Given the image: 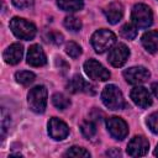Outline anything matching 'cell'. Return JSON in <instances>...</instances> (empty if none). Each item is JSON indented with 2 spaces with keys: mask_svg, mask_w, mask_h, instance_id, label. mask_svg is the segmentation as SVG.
I'll return each instance as SVG.
<instances>
[{
  "mask_svg": "<svg viewBox=\"0 0 158 158\" xmlns=\"http://www.w3.org/2000/svg\"><path fill=\"white\" fill-rule=\"evenodd\" d=\"M149 148V143L143 136H135L127 144V154L131 157L146 156Z\"/></svg>",
  "mask_w": 158,
  "mask_h": 158,
  "instance_id": "30bf717a",
  "label": "cell"
},
{
  "mask_svg": "<svg viewBox=\"0 0 158 158\" xmlns=\"http://www.w3.org/2000/svg\"><path fill=\"white\" fill-rule=\"evenodd\" d=\"M27 102L30 109L36 114H42L47 106V89L43 85L32 88L27 95Z\"/></svg>",
  "mask_w": 158,
  "mask_h": 158,
  "instance_id": "277c9868",
  "label": "cell"
},
{
  "mask_svg": "<svg viewBox=\"0 0 158 158\" xmlns=\"http://www.w3.org/2000/svg\"><path fill=\"white\" fill-rule=\"evenodd\" d=\"M57 5L63 11L74 12V11H79L83 9L84 1L83 0H57Z\"/></svg>",
  "mask_w": 158,
  "mask_h": 158,
  "instance_id": "ac0fdd59",
  "label": "cell"
},
{
  "mask_svg": "<svg viewBox=\"0 0 158 158\" xmlns=\"http://www.w3.org/2000/svg\"><path fill=\"white\" fill-rule=\"evenodd\" d=\"M48 133L53 139L62 141L69 135V128L64 121L57 117H52L48 122Z\"/></svg>",
  "mask_w": 158,
  "mask_h": 158,
  "instance_id": "8fae6325",
  "label": "cell"
},
{
  "mask_svg": "<svg viewBox=\"0 0 158 158\" xmlns=\"http://www.w3.org/2000/svg\"><path fill=\"white\" fill-rule=\"evenodd\" d=\"M27 63L32 67H42L47 63V57L38 44H32L27 52Z\"/></svg>",
  "mask_w": 158,
  "mask_h": 158,
  "instance_id": "5bb4252c",
  "label": "cell"
},
{
  "mask_svg": "<svg viewBox=\"0 0 158 158\" xmlns=\"http://www.w3.org/2000/svg\"><path fill=\"white\" fill-rule=\"evenodd\" d=\"M67 90L69 93H73V94L80 93V91H83V93H90V94H94L95 93L94 86L91 84H89L88 81H85L83 79V77H80L78 74L74 75L69 80V83L67 84Z\"/></svg>",
  "mask_w": 158,
  "mask_h": 158,
  "instance_id": "4fadbf2b",
  "label": "cell"
},
{
  "mask_svg": "<svg viewBox=\"0 0 158 158\" xmlns=\"http://www.w3.org/2000/svg\"><path fill=\"white\" fill-rule=\"evenodd\" d=\"M11 2L17 7V9H27L32 6L33 0H11Z\"/></svg>",
  "mask_w": 158,
  "mask_h": 158,
  "instance_id": "f1b7e54d",
  "label": "cell"
},
{
  "mask_svg": "<svg viewBox=\"0 0 158 158\" xmlns=\"http://www.w3.org/2000/svg\"><path fill=\"white\" fill-rule=\"evenodd\" d=\"M84 70L86 73V75L90 79L94 80H100V81H105L107 79H110V72L98 60L95 59H89L84 63Z\"/></svg>",
  "mask_w": 158,
  "mask_h": 158,
  "instance_id": "8992f818",
  "label": "cell"
},
{
  "mask_svg": "<svg viewBox=\"0 0 158 158\" xmlns=\"http://www.w3.org/2000/svg\"><path fill=\"white\" fill-rule=\"evenodd\" d=\"M152 91H153L154 96L158 99V83H153L152 84Z\"/></svg>",
  "mask_w": 158,
  "mask_h": 158,
  "instance_id": "f546056e",
  "label": "cell"
},
{
  "mask_svg": "<svg viewBox=\"0 0 158 158\" xmlns=\"http://www.w3.org/2000/svg\"><path fill=\"white\" fill-rule=\"evenodd\" d=\"M65 53L72 58H78L81 54V47L75 42H69L65 46Z\"/></svg>",
  "mask_w": 158,
  "mask_h": 158,
  "instance_id": "d4e9b609",
  "label": "cell"
},
{
  "mask_svg": "<svg viewBox=\"0 0 158 158\" xmlns=\"http://www.w3.org/2000/svg\"><path fill=\"white\" fill-rule=\"evenodd\" d=\"M128 56H130V49L127 48V46L123 43H118L115 47H111L107 59L111 65L118 68L126 63V60L128 59Z\"/></svg>",
  "mask_w": 158,
  "mask_h": 158,
  "instance_id": "9c48e42d",
  "label": "cell"
},
{
  "mask_svg": "<svg viewBox=\"0 0 158 158\" xmlns=\"http://www.w3.org/2000/svg\"><path fill=\"white\" fill-rule=\"evenodd\" d=\"M22 54H23V47L20 43H12L5 49L2 57L7 64H17L22 59Z\"/></svg>",
  "mask_w": 158,
  "mask_h": 158,
  "instance_id": "2e32d148",
  "label": "cell"
},
{
  "mask_svg": "<svg viewBox=\"0 0 158 158\" xmlns=\"http://www.w3.org/2000/svg\"><path fill=\"white\" fill-rule=\"evenodd\" d=\"M120 35L123 38L130 41V40H133L137 36V30L132 23H125L120 30Z\"/></svg>",
  "mask_w": 158,
  "mask_h": 158,
  "instance_id": "603a6c76",
  "label": "cell"
},
{
  "mask_svg": "<svg viewBox=\"0 0 158 158\" xmlns=\"http://www.w3.org/2000/svg\"><path fill=\"white\" fill-rule=\"evenodd\" d=\"M130 96L132 101L141 109H147L148 106L152 105V98L149 91L144 86H136L131 90Z\"/></svg>",
  "mask_w": 158,
  "mask_h": 158,
  "instance_id": "7c38bea8",
  "label": "cell"
},
{
  "mask_svg": "<svg viewBox=\"0 0 158 158\" xmlns=\"http://www.w3.org/2000/svg\"><path fill=\"white\" fill-rule=\"evenodd\" d=\"M65 156L67 157H90V153L83 147L73 146L65 152Z\"/></svg>",
  "mask_w": 158,
  "mask_h": 158,
  "instance_id": "cb8c5ba5",
  "label": "cell"
},
{
  "mask_svg": "<svg viewBox=\"0 0 158 158\" xmlns=\"http://www.w3.org/2000/svg\"><path fill=\"white\" fill-rule=\"evenodd\" d=\"M101 100L104 105L110 110H122L126 107V101L121 90L114 84L106 85L104 88L101 93Z\"/></svg>",
  "mask_w": 158,
  "mask_h": 158,
  "instance_id": "6da1fadb",
  "label": "cell"
},
{
  "mask_svg": "<svg viewBox=\"0 0 158 158\" xmlns=\"http://www.w3.org/2000/svg\"><path fill=\"white\" fill-rule=\"evenodd\" d=\"M147 125L149 127V130L153 132V133H157L158 135V111L151 114L147 118Z\"/></svg>",
  "mask_w": 158,
  "mask_h": 158,
  "instance_id": "4316f807",
  "label": "cell"
},
{
  "mask_svg": "<svg viewBox=\"0 0 158 158\" xmlns=\"http://www.w3.org/2000/svg\"><path fill=\"white\" fill-rule=\"evenodd\" d=\"M80 131L86 138H91L96 135V126L93 121H84L80 125Z\"/></svg>",
  "mask_w": 158,
  "mask_h": 158,
  "instance_id": "7402d4cb",
  "label": "cell"
},
{
  "mask_svg": "<svg viewBox=\"0 0 158 158\" xmlns=\"http://www.w3.org/2000/svg\"><path fill=\"white\" fill-rule=\"evenodd\" d=\"M116 43V36L112 31L101 28L91 36V46L96 53H104Z\"/></svg>",
  "mask_w": 158,
  "mask_h": 158,
  "instance_id": "3957f363",
  "label": "cell"
},
{
  "mask_svg": "<svg viewBox=\"0 0 158 158\" xmlns=\"http://www.w3.org/2000/svg\"><path fill=\"white\" fill-rule=\"evenodd\" d=\"M64 27L68 30V31H72V32H78V31H80V28H81V21L78 19V17H75V16H67L65 19H64Z\"/></svg>",
  "mask_w": 158,
  "mask_h": 158,
  "instance_id": "ffe728a7",
  "label": "cell"
},
{
  "mask_svg": "<svg viewBox=\"0 0 158 158\" xmlns=\"http://www.w3.org/2000/svg\"><path fill=\"white\" fill-rule=\"evenodd\" d=\"M47 41L53 43V44H60L63 42V35L59 33V32H56V31H52L47 35Z\"/></svg>",
  "mask_w": 158,
  "mask_h": 158,
  "instance_id": "83f0119b",
  "label": "cell"
},
{
  "mask_svg": "<svg viewBox=\"0 0 158 158\" xmlns=\"http://www.w3.org/2000/svg\"><path fill=\"white\" fill-rule=\"evenodd\" d=\"M142 44L149 53L158 52V31H148L142 36Z\"/></svg>",
  "mask_w": 158,
  "mask_h": 158,
  "instance_id": "e0dca14e",
  "label": "cell"
},
{
  "mask_svg": "<svg viewBox=\"0 0 158 158\" xmlns=\"http://www.w3.org/2000/svg\"><path fill=\"white\" fill-rule=\"evenodd\" d=\"M36 75L32 73V72H28V70H21V72H17L15 74V79L17 83L22 84V85H28L31 84L33 80H35Z\"/></svg>",
  "mask_w": 158,
  "mask_h": 158,
  "instance_id": "44dd1931",
  "label": "cell"
},
{
  "mask_svg": "<svg viewBox=\"0 0 158 158\" xmlns=\"http://www.w3.org/2000/svg\"><path fill=\"white\" fill-rule=\"evenodd\" d=\"M7 128H10V115L5 111V109L1 110V139H4Z\"/></svg>",
  "mask_w": 158,
  "mask_h": 158,
  "instance_id": "484cf974",
  "label": "cell"
},
{
  "mask_svg": "<svg viewBox=\"0 0 158 158\" xmlns=\"http://www.w3.org/2000/svg\"><path fill=\"white\" fill-rule=\"evenodd\" d=\"M10 30L12 31V33L20 38V40H25V41H30L36 36V26L21 17H12L10 20Z\"/></svg>",
  "mask_w": 158,
  "mask_h": 158,
  "instance_id": "7a4b0ae2",
  "label": "cell"
},
{
  "mask_svg": "<svg viewBox=\"0 0 158 158\" xmlns=\"http://www.w3.org/2000/svg\"><path fill=\"white\" fill-rule=\"evenodd\" d=\"M106 127L107 131L110 132V135L118 141H122L123 138H126L127 133H128V126L127 123L117 116H112L110 118L106 120Z\"/></svg>",
  "mask_w": 158,
  "mask_h": 158,
  "instance_id": "52a82bcc",
  "label": "cell"
},
{
  "mask_svg": "<svg viewBox=\"0 0 158 158\" xmlns=\"http://www.w3.org/2000/svg\"><path fill=\"white\" fill-rule=\"evenodd\" d=\"M131 19L137 27L148 28L153 23L152 10L144 4H136L131 12Z\"/></svg>",
  "mask_w": 158,
  "mask_h": 158,
  "instance_id": "5b68a950",
  "label": "cell"
},
{
  "mask_svg": "<svg viewBox=\"0 0 158 158\" xmlns=\"http://www.w3.org/2000/svg\"><path fill=\"white\" fill-rule=\"evenodd\" d=\"M123 77L128 84L137 85V84H142L147 81L148 78L151 77V73L144 67H131L123 70Z\"/></svg>",
  "mask_w": 158,
  "mask_h": 158,
  "instance_id": "ba28073f",
  "label": "cell"
},
{
  "mask_svg": "<svg viewBox=\"0 0 158 158\" xmlns=\"http://www.w3.org/2000/svg\"><path fill=\"white\" fill-rule=\"evenodd\" d=\"M154 156L158 157V144H157V147H156V149H154Z\"/></svg>",
  "mask_w": 158,
  "mask_h": 158,
  "instance_id": "4dcf8cb0",
  "label": "cell"
},
{
  "mask_svg": "<svg viewBox=\"0 0 158 158\" xmlns=\"http://www.w3.org/2000/svg\"><path fill=\"white\" fill-rule=\"evenodd\" d=\"M104 14L106 16V20L111 23V25H115L117 23L122 16H123V6L121 2L118 1H114V2H110L105 9H104Z\"/></svg>",
  "mask_w": 158,
  "mask_h": 158,
  "instance_id": "9a60e30c",
  "label": "cell"
},
{
  "mask_svg": "<svg viewBox=\"0 0 158 158\" xmlns=\"http://www.w3.org/2000/svg\"><path fill=\"white\" fill-rule=\"evenodd\" d=\"M52 102H53V105H54L57 109H59V110H65V109L70 105V100H69L65 95H63L62 93H56V94H53V96H52Z\"/></svg>",
  "mask_w": 158,
  "mask_h": 158,
  "instance_id": "d6986e66",
  "label": "cell"
}]
</instances>
